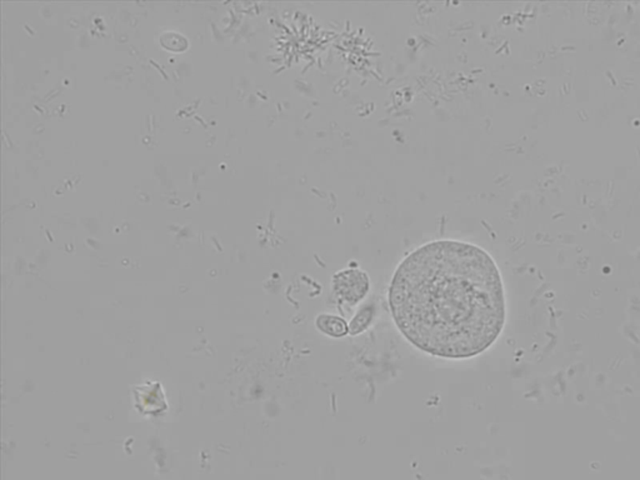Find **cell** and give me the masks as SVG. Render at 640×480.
Returning a JSON list of instances; mask_svg holds the SVG:
<instances>
[{
    "label": "cell",
    "mask_w": 640,
    "mask_h": 480,
    "mask_svg": "<svg viewBox=\"0 0 640 480\" xmlns=\"http://www.w3.org/2000/svg\"><path fill=\"white\" fill-rule=\"evenodd\" d=\"M389 306L409 343L445 359L484 353L507 318L503 279L494 259L474 244L450 239L425 244L399 264Z\"/></svg>",
    "instance_id": "cell-1"
},
{
    "label": "cell",
    "mask_w": 640,
    "mask_h": 480,
    "mask_svg": "<svg viewBox=\"0 0 640 480\" xmlns=\"http://www.w3.org/2000/svg\"><path fill=\"white\" fill-rule=\"evenodd\" d=\"M369 276L361 269H345L333 276L334 293L338 299L348 306H355L364 299L369 293Z\"/></svg>",
    "instance_id": "cell-2"
},
{
    "label": "cell",
    "mask_w": 640,
    "mask_h": 480,
    "mask_svg": "<svg viewBox=\"0 0 640 480\" xmlns=\"http://www.w3.org/2000/svg\"><path fill=\"white\" fill-rule=\"evenodd\" d=\"M318 331L331 338H343L349 334V326L343 318L331 314H320L315 320Z\"/></svg>",
    "instance_id": "cell-3"
},
{
    "label": "cell",
    "mask_w": 640,
    "mask_h": 480,
    "mask_svg": "<svg viewBox=\"0 0 640 480\" xmlns=\"http://www.w3.org/2000/svg\"><path fill=\"white\" fill-rule=\"evenodd\" d=\"M374 309L372 306H368L361 309V312L355 315L353 320L349 325V334L352 336H358L364 331H367L368 326L372 323L374 318Z\"/></svg>",
    "instance_id": "cell-4"
}]
</instances>
